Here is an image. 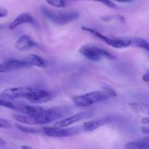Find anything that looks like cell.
Here are the masks:
<instances>
[{"label":"cell","instance_id":"cell-1","mask_svg":"<svg viewBox=\"0 0 149 149\" xmlns=\"http://www.w3.org/2000/svg\"><path fill=\"white\" fill-rule=\"evenodd\" d=\"M63 116L62 110L58 108H47L45 113L39 116H30L28 115H13L15 121L28 125H42L56 121Z\"/></svg>","mask_w":149,"mask_h":149},{"label":"cell","instance_id":"cell-2","mask_svg":"<svg viewBox=\"0 0 149 149\" xmlns=\"http://www.w3.org/2000/svg\"><path fill=\"white\" fill-rule=\"evenodd\" d=\"M42 12L48 20L58 25H64L71 23L79 17V13L78 12H63L51 10L45 7H42Z\"/></svg>","mask_w":149,"mask_h":149},{"label":"cell","instance_id":"cell-3","mask_svg":"<svg viewBox=\"0 0 149 149\" xmlns=\"http://www.w3.org/2000/svg\"><path fill=\"white\" fill-rule=\"evenodd\" d=\"M111 96H109L105 91H95L85 94L77 96L73 98V102L74 105L79 108H86L95 103L103 102L110 99Z\"/></svg>","mask_w":149,"mask_h":149},{"label":"cell","instance_id":"cell-4","mask_svg":"<svg viewBox=\"0 0 149 149\" xmlns=\"http://www.w3.org/2000/svg\"><path fill=\"white\" fill-rule=\"evenodd\" d=\"M81 29L84 31L90 33L93 36L97 37V39L101 40L102 42H105L108 45H110L111 47H113V48L121 49V48H128V47L131 46L132 44V39H130V38H111L105 36L104 34L99 32L98 31L95 30V29H93V28L82 26Z\"/></svg>","mask_w":149,"mask_h":149},{"label":"cell","instance_id":"cell-5","mask_svg":"<svg viewBox=\"0 0 149 149\" xmlns=\"http://www.w3.org/2000/svg\"><path fill=\"white\" fill-rule=\"evenodd\" d=\"M79 51L83 56L93 61H100L102 58H108V59L116 58L113 54L109 53L108 51L95 45H82L80 47Z\"/></svg>","mask_w":149,"mask_h":149},{"label":"cell","instance_id":"cell-6","mask_svg":"<svg viewBox=\"0 0 149 149\" xmlns=\"http://www.w3.org/2000/svg\"><path fill=\"white\" fill-rule=\"evenodd\" d=\"M81 129L79 127H44L42 132L48 137H68L79 134Z\"/></svg>","mask_w":149,"mask_h":149},{"label":"cell","instance_id":"cell-7","mask_svg":"<svg viewBox=\"0 0 149 149\" xmlns=\"http://www.w3.org/2000/svg\"><path fill=\"white\" fill-rule=\"evenodd\" d=\"M25 99L33 103L41 104L52 100L53 99V95L47 91L42 90L37 88H33L31 91L28 93Z\"/></svg>","mask_w":149,"mask_h":149},{"label":"cell","instance_id":"cell-8","mask_svg":"<svg viewBox=\"0 0 149 149\" xmlns=\"http://www.w3.org/2000/svg\"><path fill=\"white\" fill-rule=\"evenodd\" d=\"M33 88L29 86H21V87L11 88L3 91L0 94L2 99H16L19 98H26L28 93L31 91Z\"/></svg>","mask_w":149,"mask_h":149},{"label":"cell","instance_id":"cell-9","mask_svg":"<svg viewBox=\"0 0 149 149\" xmlns=\"http://www.w3.org/2000/svg\"><path fill=\"white\" fill-rule=\"evenodd\" d=\"M94 112L92 111H82V112H78V113L73 115L71 116L67 117V118H63V119L59 120V121H56L54 124V127H68L69 126L72 125V124H75L76 122L81 120H84L85 118L91 117L93 115Z\"/></svg>","mask_w":149,"mask_h":149},{"label":"cell","instance_id":"cell-10","mask_svg":"<svg viewBox=\"0 0 149 149\" xmlns=\"http://www.w3.org/2000/svg\"><path fill=\"white\" fill-rule=\"evenodd\" d=\"M31 65L26 61L24 60H10L5 61L0 65V72H8L15 71L20 69L31 67Z\"/></svg>","mask_w":149,"mask_h":149},{"label":"cell","instance_id":"cell-11","mask_svg":"<svg viewBox=\"0 0 149 149\" xmlns=\"http://www.w3.org/2000/svg\"><path fill=\"white\" fill-rule=\"evenodd\" d=\"M36 46V43L29 35H23L20 37L15 43V48L19 51L24 52Z\"/></svg>","mask_w":149,"mask_h":149},{"label":"cell","instance_id":"cell-12","mask_svg":"<svg viewBox=\"0 0 149 149\" xmlns=\"http://www.w3.org/2000/svg\"><path fill=\"white\" fill-rule=\"evenodd\" d=\"M111 118L110 117H100V118H96L93 121H86L83 124V129L86 131H93L98 129L101 126L105 125L106 124L111 122Z\"/></svg>","mask_w":149,"mask_h":149},{"label":"cell","instance_id":"cell-13","mask_svg":"<svg viewBox=\"0 0 149 149\" xmlns=\"http://www.w3.org/2000/svg\"><path fill=\"white\" fill-rule=\"evenodd\" d=\"M26 23H31V24L34 23V19L30 13H24L17 15L10 23L9 26V29H14L20 26V25L26 24Z\"/></svg>","mask_w":149,"mask_h":149},{"label":"cell","instance_id":"cell-14","mask_svg":"<svg viewBox=\"0 0 149 149\" xmlns=\"http://www.w3.org/2000/svg\"><path fill=\"white\" fill-rule=\"evenodd\" d=\"M47 108L43 107L36 106V105H25L17 108V110L21 111L25 115L30 116H39L45 113Z\"/></svg>","mask_w":149,"mask_h":149},{"label":"cell","instance_id":"cell-15","mask_svg":"<svg viewBox=\"0 0 149 149\" xmlns=\"http://www.w3.org/2000/svg\"><path fill=\"white\" fill-rule=\"evenodd\" d=\"M125 149H149V137H142L134 141L127 143L124 146Z\"/></svg>","mask_w":149,"mask_h":149},{"label":"cell","instance_id":"cell-16","mask_svg":"<svg viewBox=\"0 0 149 149\" xmlns=\"http://www.w3.org/2000/svg\"><path fill=\"white\" fill-rule=\"evenodd\" d=\"M25 59L31 65V67L35 66V67H40V68H46L47 67V61L43 58L36 55V54H31V55L28 56L27 58Z\"/></svg>","mask_w":149,"mask_h":149},{"label":"cell","instance_id":"cell-17","mask_svg":"<svg viewBox=\"0 0 149 149\" xmlns=\"http://www.w3.org/2000/svg\"><path fill=\"white\" fill-rule=\"evenodd\" d=\"M129 108L136 113L149 115V105L144 102H132L129 104Z\"/></svg>","mask_w":149,"mask_h":149},{"label":"cell","instance_id":"cell-18","mask_svg":"<svg viewBox=\"0 0 149 149\" xmlns=\"http://www.w3.org/2000/svg\"><path fill=\"white\" fill-rule=\"evenodd\" d=\"M133 46L137 47V48H142L145 50L149 53V42L146 40L145 39L141 37H136L132 39V44Z\"/></svg>","mask_w":149,"mask_h":149},{"label":"cell","instance_id":"cell-19","mask_svg":"<svg viewBox=\"0 0 149 149\" xmlns=\"http://www.w3.org/2000/svg\"><path fill=\"white\" fill-rule=\"evenodd\" d=\"M15 127H17V129H18L20 131L25 133H28V134H38V133H41V131H42V129L41 130L38 128L26 127V126L20 125V124H16Z\"/></svg>","mask_w":149,"mask_h":149},{"label":"cell","instance_id":"cell-20","mask_svg":"<svg viewBox=\"0 0 149 149\" xmlns=\"http://www.w3.org/2000/svg\"><path fill=\"white\" fill-rule=\"evenodd\" d=\"M52 7L56 8H63L66 7L67 0H45Z\"/></svg>","mask_w":149,"mask_h":149},{"label":"cell","instance_id":"cell-21","mask_svg":"<svg viewBox=\"0 0 149 149\" xmlns=\"http://www.w3.org/2000/svg\"><path fill=\"white\" fill-rule=\"evenodd\" d=\"M0 105H1V107H4V108H9V109L11 110L17 109V108L15 106V105L14 103L10 102L8 99H2V98H1V99H0Z\"/></svg>","mask_w":149,"mask_h":149},{"label":"cell","instance_id":"cell-22","mask_svg":"<svg viewBox=\"0 0 149 149\" xmlns=\"http://www.w3.org/2000/svg\"><path fill=\"white\" fill-rule=\"evenodd\" d=\"M71 1H95L100 2L101 4H104L106 7H109V8H116V5L113 2H112L111 0H71Z\"/></svg>","mask_w":149,"mask_h":149},{"label":"cell","instance_id":"cell-23","mask_svg":"<svg viewBox=\"0 0 149 149\" xmlns=\"http://www.w3.org/2000/svg\"><path fill=\"white\" fill-rule=\"evenodd\" d=\"M111 18L116 19V20L121 22V23H125V22L126 21V19L125 18V17L122 15H116L111 16V17L110 16L103 17V18H101V20H103V21H109V20H110Z\"/></svg>","mask_w":149,"mask_h":149},{"label":"cell","instance_id":"cell-24","mask_svg":"<svg viewBox=\"0 0 149 149\" xmlns=\"http://www.w3.org/2000/svg\"><path fill=\"white\" fill-rule=\"evenodd\" d=\"M103 91L106 92L111 97H115V96H117V93H116V91L113 89H112L111 86H104L103 87Z\"/></svg>","mask_w":149,"mask_h":149},{"label":"cell","instance_id":"cell-25","mask_svg":"<svg viewBox=\"0 0 149 149\" xmlns=\"http://www.w3.org/2000/svg\"><path fill=\"white\" fill-rule=\"evenodd\" d=\"M12 124L8 120L4 119V118H0V128H9L11 127Z\"/></svg>","mask_w":149,"mask_h":149},{"label":"cell","instance_id":"cell-26","mask_svg":"<svg viewBox=\"0 0 149 149\" xmlns=\"http://www.w3.org/2000/svg\"><path fill=\"white\" fill-rule=\"evenodd\" d=\"M7 15H8V13H7V10L6 9H4L3 7H0V18H4L7 17Z\"/></svg>","mask_w":149,"mask_h":149},{"label":"cell","instance_id":"cell-27","mask_svg":"<svg viewBox=\"0 0 149 149\" xmlns=\"http://www.w3.org/2000/svg\"><path fill=\"white\" fill-rule=\"evenodd\" d=\"M141 131L146 134H148L149 135V126H144L141 128Z\"/></svg>","mask_w":149,"mask_h":149},{"label":"cell","instance_id":"cell-28","mask_svg":"<svg viewBox=\"0 0 149 149\" xmlns=\"http://www.w3.org/2000/svg\"><path fill=\"white\" fill-rule=\"evenodd\" d=\"M141 123L143 124H145V125H149V116L143 118L141 120Z\"/></svg>","mask_w":149,"mask_h":149},{"label":"cell","instance_id":"cell-29","mask_svg":"<svg viewBox=\"0 0 149 149\" xmlns=\"http://www.w3.org/2000/svg\"><path fill=\"white\" fill-rule=\"evenodd\" d=\"M142 80H143L144 82H149V71L147 72L146 73H145V74L143 75Z\"/></svg>","mask_w":149,"mask_h":149},{"label":"cell","instance_id":"cell-30","mask_svg":"<svg viewBox=\"0 0 149 149\" xmlns=\"http://www.w3.org/2000/svg\"><path fill=\"white\" fill-rule=\"evenodd\" d=\"M115 1H117V2L119 3H127V2H130L132 1V0H113Z\"/></svg>","mask_w":149,"mask_h":149},{"label":"cell","instance_id":"cell-31","mask_svg":"<svg viewBox=\"0 0 149 149\" xmlns=\"http://www.w3.org/2000/svg\"><path fill=\"white\" fill-rule=\"evenodd\" d=\"M20 148H21V149H33V148L31 147V146H29V145H23L20 146Z\"/></svg>","mask_w":149,"mask_h":149},{"label":"cell","instance_id":"cell-32","mask_svg":"<svg viewBox=\"0 0 149 149\" xmlns=\"http://www.w3.org/2000/svg\"><path fill=\"white\" fill-rule=\"evenodd\" d=\"M5 144H6V143L4 141V140H3V139L0 138V146H1V147H2V146H4Z\"/></svg>","mask_w":149,"mask_h":149},{"label":"cell","instance_id":"cell-33","mask_svg":"<svg viewBox=\"0 0 149 149\" xmlns=\"http://www.w3.org/2000/svg\"><path fill=\"white\" fill-rule=\"evenodd\" d=\"M1 149H2V148H1Z\"/></svg>","mask_w":149,"mask_h":149}]
</instances>
